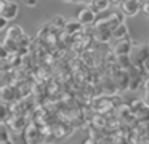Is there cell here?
<instances>
[{"instance_id":"6da1fadb","label":"cell","mask_w":149,"mask_h":144,"mask_svg":"<svg viewBox=\"0 0 149 144\" xmlns=\"http://www.w3.org/2000/svg\"><path fill=\"white\" fill-rule=\"evenodd\" d=\"M19 15V3L13 0H0V16L5 18L8 22L18 18Z\"/></svg>"},{"instance_id":"7a4b0ae2","label":"cell","mask_w":149,"mask_h":144,"mask_svg":"<svg viewBox=\"0 0 149 144\" xmlns=\"http://www.w3.org/2000/svg\"><path fill=\"white\" fill-rule=\"evenodd\" d=\"M75 21H77L80 26H91V24H95V21H96V13H95L88 5L82 6V8L77 11Z\"/></svg>"},{"instance_id":"3957f363","label":"cell","mask_w":149,"mask_h":144,"mask_svg":"<svg viewBox=\"0 0 149 144\" xmlns=\"http://www.w3.org/2000/svg\"><path fill=\"white\" fill-rule=\"evenodd\" d=\"M119 6H120V13L127 18H133L138 13H141V2L139 0H123Z\"/></svg>"},{"instance_id":"277c9868","label":"cell","mask_w":149,"mask_h":144,"mask_svg":"<svg viewBox=\"0 0 149 144\" xmlns=\"http://www.w3.org/2000/svg\"><path fill=\"white\" fill-rule=\"evenodd\" d=\"M132 38H120V40L116 42V45L112 47V54L114 56H125V54H130L132 51Z\"/></svg>"},{"instance_id":"5b68a950","label":"cell","mask_w":149,"mask_h":144,"mask_svg":"<svg viewBox=\"0 0 149 144\" xmlns=\"http://www.w3.org/2000/svg\"><path fill=\"white\" fill-rule=\"evenodd\" d=\"M114 109V102H112V98L111 96H103V98L96 99V102H95V111L100 112V114H106V112L112 111Z\"/></svg>"},{"instance_id":"8992f818","label":"cell","mask_w":149,"mask_h":144,"mask_svg":"<svg viewBox=\"0 0 149 144\" xmlns=\"http://www.w3.org/2000/svg\"><path fill=\"white\" fill-rule=\"evenodd\" d=\"M117 120H119V123H132V120H135V118H133L132 111L128 109V106H127V104H119Z\"/></svg>"},{"instance_id":"52a82bcc","label":"cell","mask_w":149,"mask_h":144,"mask_svg":"<svg viewBox=\"0 0 149 144\" xmlns=\"http://www.w3.org/2000/svg\"><path fill=\"white\" fill-rule=\"evenodd\" d=\"M130 32L128 27H127L125 22H119L117 26H114L111 29V38H116V40H120V38H128Z\"/></svg>"},{"instance_id":"ba28073f","label":"cell","mask_w":149,"mask_h":144,"mask_svg":"<svg viewBox=\"0 0 149 144\" xmlns=\"http://www.w3.org/2000/svg\"><path fill=\"white\" fill-rule=\"evenodd\" d=\"M24 35V29L21 27V26L15 24V26H8L7 27V34H5V38H8V40H13V42H19L21 37Z\"/></svg>"},{"instance_id":"9c48e42d","label":"cell","mask_w":149,"mask_h":144,"mask_svg":"<svg viewBox=\"0 0 149 144\" xmlns=\"http://www.w3.org/2000/svg\"><path fill=\"white\" fill-rule=\"evenodd\" d=\"M7 122L11 127V130H15V131H21L23 128H26V118L19 114H11Z\"/></svg>"},{"instance_id":"30bf717a","label":"cell","mask_w":149,"mask_h":144,"mask_svg":"<svg viewBox=\"0 0 149 144\" xmlns=\"http://www.w3.org/2000/svg\"><path fill=\"white\" fill-rule=\"evenodd\" d=\"M135 134L141 141H149V122H138L135 127Z\"/></svg>"},{"instance_id":"8fae6325","label":"cell","mask_w":149,"mask_h":144,"mask_svg":"<svg viewBox=\"0 0 149 144\" xmlns=\"http://www.w3.org/2000/svg\"><path fill=\"white\" fill-rule=\"evenodd\" d=\"M39 136H40V130L36 127V125L26 127V141L29 144H37L39 143Z\"/></svg>"},{"instance_id":"7c38bea8","label":"cell","mask_w":149,"mask_h":144,"mask_svg":"<svg viewBox=\"0 0 149 144\" xmlns=\"http://www.w3.org/2000/svg\"><path fill=\"white\" fill-rule=\"evenodd\" d=\"M16 96V90H13L10 85H3L0 88V99L3 102H10L13 101V98Z\"/></svg>"},{"instance_id":"4fadbf2b","label":"cell","mask_w":149,"mask_h":144,"mask_svg":"<svg viewBox=\"0 0 149 144\" xmlns=\"http://www.w3.org/2000/svg\"><path fill=\"white\" fill-rule=\"evenodd\" d=\"M116 64H117V67H119V70H127V72L133 67L130 54H125V56H117L116 58Z\"/></svg>"},{"instance_id":"5bb4252c","label":"cell","mask_w":149,"mask_h":144,"mask_svg":"<svg viewBox=\"0 0 149 144\" xmlns=\"http://www.w3.org/2000/svg\"><path fill=\"white\" fill-rule=\"evenodd\" d=\"M133 118L136 122H149V106L144 102L138 111L133 112Z\"/></svg>"},{"instance_id":"9a60e30c","label":"cell","mask_w":149,"mask_h":144,"mask_svg":"<svg viewBox=\"0 0 149 144\" xmlns=\"http://www.w3.org/2000/svg\"><path fill=\"white\" fill-rule=\"evenodd\" d=\"M88 6H90L95 13H104L111 6V3H109V0H91Z\"/></svg>"},{"instance_id":"2e32d148","label":"cell","mask_w":149,"mask_h":144,"mask_svg":"<svg viewBox=\"0 0 149 144\" xmlns=\"http://www.w3.org/2000/svg\"><path fill=\"white\" fill-rule=\"evenodd\" d=\"M95 38L101 43L111 40V31L107 27H95Z\"/></svg>"},{"instance_id":"e0dca14e","label":"cell","mask_w":149,"mask_h":144,"mask_svg":"<svg viewBox=\"0 0 149 144\" xmlns=\"http://www.w3.org/2000/svg\"><path fill=\"white\" fill-rule=\"evenodd\" d=\"M11 112H10V106L8 102H3L0 101V123H5V122L10 118Z\"/></svg>"},{"instance_id":"ac0fdd59","label":"cell","mask_w":149,"mask_h":144,"mask_svg":"<svg viewBox=\"0 0 149 144\" xmlns=\"http://www.w3.org/2000/svg\"><path fill=\"white\" fill-rule=\"evenodd\" d=\"M64 31L68 32L69 35H74V34H77V32H80V29H82V26L79 24L77 21H68V22H64Z\"/></svg>"},{"instance_id":"d6986e66","label":"cell","mask_w":149,"mask_h":144,"mask_svg":"<svg viewBox=\"0 0 149 144\" xmlns=\"http://www.w3.org/2000/svg\"><path fill=\"white\" fill-rule=\"evenodd\" d=\"M143 104H144V101H143V99H138V98H136V99H133V101H130V104H127V106H128V109L132 111V114H133V112H136Z\"/></svg>"},{"instance_id":"ffe728a7","label":"cell","mask_w":149,"mask_h":144,"mask_svg":"<svg viewBox=\"0 0 149 144\" xmlns=\"http://www.w3.org/2000/svg\"><path fill=\"white\" fill-rule=\"evenodd\" d=\"M139 69H141V72H143V74H149V56H148V58H146V59L141 63Z\"/></svg>"},{"instance_id":"44dd1931","label":"cell","mask_w":149,"mask_h":144,"mask_svg":"<svg viewBox=\"0 0 149 144\" xmlns=\"http://www.w3.org/2000/svg\"><path fill=\"white\" fill-rule=\"evenodd\" d=\"M23 2L24 6H27V8H36L37 5H39V0H21Z\"/></svg>"},{"instance_id":"7402d4cb","label":"cell","mask_w":149,"mask_h":144,"mask_svg":"<svg viewBox=\"0 0 149 144\" xmlns=\"http://www.w3.org/2000/svg\"><path fill=\"white\" fill-rule=\"evenodd\" d=\"M52 24L58 26V27H63V26H64V19H63V16H55V18L52 19Z\"/></svg>"},{"instance_id":"603a6c76","label":"cell","mask_w":149,"mask_h":144,"mask_svg":"<svg viewBox=\"0 0 149 144\" xmlns=\"http://www.w3.org/2000/svg\"><path fill=\"white\" fill-rule=\"evenodd\" d=\"M141 13H144V16H148V18H149V0L141 2Z\"/></svg>"},{"instance_id":"cb8c5ba5","label":"cell","mask_w":149,"mask_h":144,"mask_svg":"<svg viewBox=\"0 0 149 144\" xmlns=\"http://www.w3.org/2000/svg\"><path fill=\"white\" fill-rule=\"evenodd\" d=\"M8 56H10V54H8V51L3 48V45H0V59H7Z\"/></svg>"},{"instance_id":"d4e9b609","label":"cell","mask_w":149,"mask_h":144,"mask_svg":"<svg viewBox=\"0 0 149 144\" xmlns=\"http://www.w3.org/2000/svg\"><path fill=\"white\" fill-rule=\"evenodd\" d=\"M7 27H8V21L0 16V31H3V29H7Z\"/></svg>"},{"instance_id":"484cf974","label":"cell","mask_w":149,"mask_h":144,"mask_svg":"<svg viewBox=\"0 0 149 144\" xmlns=\"http://www.w3.org/2000/svg\"><path fill=\"white\" fill-rule=\"evenodd\" d=\"M143 88H144L146 93H149V77L146 80H143Z\"/></svg>"},{"instance_id":"4316f807","label":"cell","mask_w":149,"mask_h":144,"mask_svg":"<svg viewBox=\"0 0 149 144\" xmlns=\"http://www.w3.org/2000/svg\"><path fill=\"white\" fill-rule=\"evenodd\" d=\"M122 2H123V0H109V3H112V5H117V6H119Z\"/></svg>"},{"instance_id":"83f0119b","label":"cell","mask_w":149,"mask_h":144,"mask_svg":"<svg viewBox=\"0 0 149 144\" xmlns=\"http://www.w3.org/2000/svg\"><path fill=\"white\" fill-rule=\"evenodd\" d=\"M84 144H96V141H95V139H91V138H90V139H87Z\"/></svg>"},{"instance_id":"f1b7e54d","label":"cell","mask_w":149,"mask_h":144,"mask_svg":"<svg viewBox=\"0 0 149 144\" xmlns=\"http://www.w3.org/2000/svg\"><path fill=\"white\" fill-rule=\"evenodd\" d=\"M143 101H144V102H146V104H148V106H149V93H146V98H144V99H143Z\"/></svg>"},{"instance_id":"f546056e","label":"cell","mask_w":149,"mask_h":144,"mask_svg":"<svg viewBox=\"0 0 149 144\" xmlns=\"http://www.w3.org/2000/svg\"><path fill=\"white\" fill-rule=\"evenodd\" d=\"M0 63H2V59H0Z\"/></svg>"}]
</instances>
